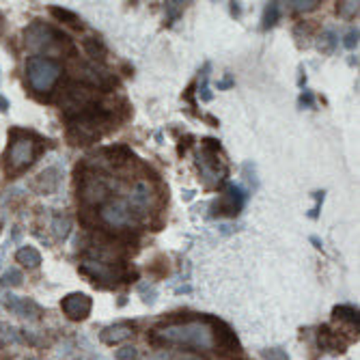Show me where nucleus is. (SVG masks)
Wrapping results in <instances>:
<instances>
[{"label":"nucleus","mask_w":360,"mask_h":360,"mask_svg":"<svg viewBox=\"0 0 360 360\" xmlns=\"http://www.w3.org/2000/svg\"><path fill=\"white\" fill-rule=\"evenodd\" d=\"M26 46L30 50H35L37 56H46V58H52V56H60L65 52H72V39L65 35L63 30L46 24V22H32L28 28H26Z\"/></svg>","instance_id":"obj_1"},{"label":"nucleus","mask_w":360,"mask_h":360,"mask_svg":"<svg viewBox=\"0 0 360 360\" xmlns=\"http://www.w3.org/2000/svg\"><path fill=\"white\" fill-rule=\"evenodd\" d=\"M158 337L162 341L177 343V345H190L199 349H212L214 347V335L207 319L196 321H184V323H171L158 330Z\"/></svg>","instance_id":"obj_2"},{"label":"nucleus","mask_w":360,"mask_h":360,"mask_svg":"<svg viewBox=\"0 0 360 360\" xmlns=\"http://www.w3.org/2000/svg\"><path fill=\"white\" fill-rule=\"evenodd\" d=\"M97 104H100V91L95 86H89L86 82H68L60 86L58 106L63 110V117L68 121Z\"/></svg>","instance_id":"obj_3"},{"label":"nucleus","mask_w":360,"mask_h":360,"mask_svg":"<svg viewBox=\"0 0 360 360\" xmlns=\"http://www.w3.org/2000/svg\"><path fill=\"white\" fill-rule=\"evenodd\" d=\"M63 76V68L60 63L54 58H46V56H30L26 63V78L32 86V91L37 93H48L56 86L58 78Z\"/></svg>","instance_id":"obj_4"},{"label":"nucleus","mask_w":360,"mask_h":360,"mask_svg":"<svg viewBox=\"0 0 360 360\" xmlns=\"http://www.w3.org/2000/svg\"><path fill=\"white\" fill-rule=\"evenodd\" d=\"M80 272L89 276L95 283L112 285L123 278H134L136 274H129L123 264H104V261H84L80 266Z\"/></svg>","instance_id":"obj_5"},{"label":"nucleus","mask_w":360,"mask_h":360,"mask_svg":"<svg viewBox=\"0 0 360 360\" xmlns=\"http://www.w3.org/2000/svg\"><path fill=\"white\" fill-rule=\"evenodd\" d=\"M35 155H37V147H35V143H32V139H28V136L15 139V141L9 145L7 155H5V160H7V171H9V173H20V171H24L26 167L32 165V160H35Z\"/></svg>","instance_id":"obj_6"},{"label":"nucleus","mask_w":360,"mask_h":360,"mask_svg":"<svg viewBox=\"0 0 360 360\" xmlns=\"http://www.w3.org/2000/svg\"><path fill=\"white\" fill-rule=\"evenodd\" d=\"M108 186L104 184V179L89 175L80 179V188H78V199L84 205H102L108 199Z\"/></svg>","instance_id":"obj_7"},{"label":"nucleus","mask_w":360,"mask_h":360,"mask_svg":"<svg viewBox=\"0 0 360 360\" xmlns=\"http://www.w3.org/2000/svg\"><path fill=\"white\" fill-rule=\"evenodd\" d=\"M100 216H102V220L108 226H115V229H123V226H132L134 224V212H132V207H129L121 199H115V201L106 203L102 207Z\"/></svg>","instance_id":"obj_8"},{"label":"nucleus","mask_w":360,"mask_h":360,"mask_svg":"<svg viewBox=\"0 0 360 360\" xmlns=\"http://www.w3.org/2000/svg\"><path fill=\"white\" fill-rule=\"evenodd\" d=\"M207 323L212 326V335H214V345H218L222 352H240V341L233 333V328L222 319L216 317H205Z\"/></svg>","instance_id":"obj_9"},{"label":"nucleus","mask_w":360,"mask_h":360,"mask_svg":"<svg viewBox=\"0 0 360 360\" xmlns=\"http://www.w3.org/2000/svg\"><path fill=\"white\" fill-rule=\"evenodd\" d=\"M60 309L63 313L68 315L70 319L74 321H82L91 315V309H93V300L86 296V293H70V296H65L63 302H60Z\"/></svg>","instance_id":"obj_10"},{"label":"nucleus","mask_w":360,"mask_h":360,"mask_svg":"<svg viewBox=\"0 0 360 360\" xmlns=\"http://www.w3.org/2000/svg\"><path fill=\"white\" fill-rule=\"evenodd\" d=\"M244 207V192L238 186H226V192L222 194V199L214 205V214L220 216H236Z\"/></svg>","instance_id":"obj_11"},{"label":"nucleus","mask_w":360,"mask_h":360,"mask_svg":"<svg viewBox=\"0 0 360 360\" xmlns=\"http://www.w3.org/2000/svg\"><path fill=\"white\" fill-rule=\"evenodd\" d=\"M149 203H151V188L147 181H139L134 188H132V194H129V207H132L134 216L139 214H145L149 210Z\"/></svg>","instance_id":"obj_12"},{"label":"nucleus","mask_w":360,"mask_h":360,"mask_svg":"<svg viewBox=\"0 0 360 360\" xmlns=\"http://www.w3.org/2000/svg\"><path fill=\"white\" fill-rule=\"evenodd\" d=\"M7 309L20 317H39L41 315V309L32 302V300H26V298H18V296H9L7 298Z\"/></svg>","instance_id":"obj_13"},{"label":"nucleus","mask_w":360,"mask_h":360,"mask_svg":"<svg viewBox=\"0 0 360 360\" xmlns=\"http://www.w3.org/2000/svg\"><path fill=\"white\" fill-rule=\"evenodd\" d=\"M319 345L326 352H345L347 349V341L343 337H339V333L330 330L328 326H321L319 328Z\"/></svg>","instance_id":"obj_14"},{"label":"nucleus","mask_w":360,"mask_h":360,"mask_svg":"<svg viewBox=\"0 0 360 360\" xmlns=\"http://www.w3.org/2000/svg\"><path fill=\"white\" fill-rule=\"evenodd\" d=\"M132 335H134V330H132V326H129V323H117V326H110V328H106L100 335V339L104 343H108V345H115V343H121V341L129 339Z\"/></svg>","instance_id":"obj_15"},{"label":"nucleus","mask_w":360,"mask_h":360,"mask_svg":"<svg viewBox=\"0 0 360 360\" xmlns=\"http://www.w3.org/2000/svg\"><path fill=\"white\" fill-rule=\"evenodd\" d=\"M104 155L108 158V162H110L112 167H123V165H127V162H132V160H134V153L129 151L125 145L108 147V149L104 151Z\"/></svg>","instance_id":"obj_16"},{"label":"nucleus","mask_w":360,"mask_h":360,"mask_svg":"<svg viewBox=\"0 0 360 360\" xmlns=\"http://www.w3.org/2000/svg\"><path fill=\"white\" fill-rule=\"evenodd\" d=\"M15 261L24 268H37L41 264V255L35 246H24L15 252Z\"/></svg>","instance_id":"obj_17"},{"label":"nucleus","mask_w":360,"mask_h":360,"mask_svg":"<svg viewBox=\"0 0 360 360\" xmlns=\"http://www.w3.org/2000/svg\"><path fill=\"white\" fill-rule=\"evenodd\" d=\"M82 46H84V50H86V54L93 58V60H104L106 58V46H104V41L102 39H97V37H86L84 41H82Z\"/></svg>","instance_id":"obj_18"},{"label":"nucleus","mask_w":360,"mask_h":360,"mask_svg":"<svg viewBox=\"0 0 360 360\" xmlns=\"http://www.w3.org/2000/svg\"><path fill=\"white\" fill-rule=\"evenodd\" d=\"M333 315H335V319L345 321V323L354 326V328L358 330V321H360V317H358V311H356L354 307H337V309L333 311Z\"/></svg>","instance_id":"obj_19"},{"label":"nucleus","mask_w":360,"mask_h":360,"mask_svg":"<svg viewBox=\"0 0 360 360\" xmlns=\"http://www.w3.org/2000/svg\"><path fill=\"white\" fill-rule=\"evenodd\" d=\"M50 11H52V15H54L56 20H60V22H65V24H70V26H74V28H82V20H80L74 11L58 9V7H52Z\"/></svg>","instance_id":"obj_20"},{"label":"nucleus","mask_w":360,"mask_h":360,"mask_svg":"<svg viewBox=\"0 0 360 360\" xmlns=\"http://www.w3.org/2000/svg\"><path fill=\"white\" fill-rule=\"evenodd\" d=\"M278 13H281L278 3H270V5L266 7V13H264V28L274 26V24L278 22Z\"/></svg>","instance_id":"obj_21"},{"label":"nucleus","mask_w":360,"mask_h":360,"mask_svg":"<svg viewBox=\"0 0 360 360\" xmlns=\"http://www.w3.org/2000/svg\"><path fill=\"white\" fill-rule=\"evenodd\" d=\"M287 5L291 9H296V11H311L321 3H319V0H291V3H287Z\"/></svg>","instance_id":"obj_22"},{"label":"nucleus","mask_w":360,"mask_h":360,"mask_svg":"<svg viewBox=\"0 0 360 360\" xmlns=\"http://www.w3.org/2000/svg\"><path fill=\"white\" fill-rule=\"evenodd\" d=\"M22 283V274L18 270H9L3 278H0V285H20Z\"/></svg>","instance_id":"obj_23"},{"label":"nucleus","mask_w":360,"mask_h":360,"mask_svg":"<svg viewBox=\"0 0 360 360\" xmlns=\"http://www.w3.org/2000/svg\"><path fill=\"white\" fill-rule=\"evenodd\" d=\"M264 360H289L283 349H264Z\"/></svg>","instance_id":"obj_24"},{"label":"nucleus","mask_w":360,"mask_h":360,"mask_svg":"<svg viewBox=\"0 0 360 360\" xmlns=\"http://www.w3.org/2000/svg\"><path fill=\"white\" fill-rule=\"evenodd\" d=\"M321 39H323V41L319 44V48H321V50H326V52H330V50H333V46L337 44V41H335V35H333L330 30H328V32H323V37H321Z\"/></svg>","instance_id":"obj_25"},{"label":"nucleus","mask_w":360,"mask_h":360,"mask_svg":"<svg viewBox=\"0 0 360 360\" xmlns=\"http://www.w3.org/2000/svg\"><path fill=\"white\" fill-rule=\"evenodd\" d=\"M337 11L341 15H349V13H358V3H339Z\"/></svg>","instance_id":"obj_26"},{"label":"nucleus","mask_w":360,"mask_h":360,"mask_svg":"<svg viewBox=\"0 0 360 360\" xmlns=\"http://www.w3.org/2000/svg\"><path fill=\"white\" fill-rule=\"evenodd\" d=\"M169 360H203V358H201V356H196V354L181 352V354H175V356H171Z\"/></svg>","instance_id":"obj_27"},{"label":"nucleus","mask_w":360,"mask_h":360,"mask_svg":"<svg viewBox=\"0 0 360 360\" xmlns=\"http://www.w3.org/2000/svg\"><path fill=\"white\" fill-rule=\"evenodd\" d=\"M356 44H358V30H352L349 35L345 37V46H347V48H354Z\"/></svg>","instance_id":"obj_28"},{"label":"nucleus","mask_w":360,"mask_h":360,"mask_svg":"<svg viewBox=\"0 0 360 360\" xmlns=\"http://www.w3.org/2000/svg\"><path fill=\"white\" fill-rule=\"evenodd\" d=\"M171 356L169 354H153V356H149L147 360H169Z\"/></svg>","instance_id":"obj_29"},{"label":"nucleus","mask_w":360,"mask_h":360,"mask_svg":"<svg viewBox=\"0 0 360 360\" xmlns=\"http://www.w3.org/2000/svg\"><path fill=\"white\" fill-rule=\"evenodd\" d=\"M302 104H309V106L313 104V97H311L309 93H307V95H302Z\"/></svg>","instance_id":"obj_30"},{"label":"nucleus","mask_w":360,"mask_h":360,"mask_svg":"<svg viewBox=\"0 0 360 360\" xmlns=\"http://www.w3.org/2000/svg\"><path fill=\"white\" fill-rule=\"evenodd\" d=\"M7 106H9V104H7V100H5V97H0V108H3V110H7Z\"/></svg>","instance_id":"obj_31"},{"label":"nucleus","mask_w":360,"mask_h":360,"mask_svg":"<svg viewBox=\"0 0 360 360\" xmlns=\"http://www.w3.org/2000/svg\"><path fill=\"white\" fill-rule=\"evenodd\" d=\"M0 32H3V18H0Z\"/></svg>","instance_id":"obj_32"}]
</instances>
